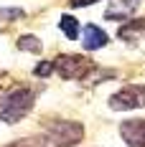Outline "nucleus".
<instances>
[{"mask_svg": "<svg viewBox=\"0 0 145 147\" xmlns=\"http://www.w3.org/2000/svg\"><path fill=\"white\" fill-rule=\"evenodd\" d=\"M36 104V94L28 86H13L0 96V122L18 124L23 117H28Z\"/></svg>", "mask_w": 145, "mask_h": 147, "instance_id": "1", "label": "nucleus"}, {"mask_svg": "<svg viewBox=\"0 0 145 147\" xmlns=\"http://www.w3.org/2000/svg\"><path fill=\"white\" fill-rule=\"evenodd\" d=\"M56 63V74L64 81H79V79H87L89 71L94 69V61L87 59L84 53H61L54 59Z\"/></svg>", "mask_w": 145, "mask_h": 147, "instance_id": "2", "label": "nucleus"}, {"mask_svg": "<svg viewBox=\"0 0 145 147\" xmlns=\"http://www.w3.org/2000/svg\"><path fill=\"white\" fill-rule=\"evenodd\" d=\"M107 107L112 112H132L145 107V84H127L117 89L115 94L107 99Z\"/></svg>", "mask_w": 145, "mask_h": 147, "instance_id": "3", "label": "nucleus"}, {"mask_svg": "<svg viewBox=\"0 0 145 147\" xmlns=\"http://www.w3.org/2000/svg\"><path fill=\"white\" fill-rule=\"evenodd\" d=\"M44 129L69 147H76L84 140V132H87L84 124L74 122V119H48V122H44Z\"/></svg>", "mask_w": 145, "mask_h": 147, "instance_id": "4", "label": "nucleus"}, {"mask_svg": "<svg viewBox=\"0 0 145 147\" xmlns=\"http://www.w3.org/2000/svg\"><path fill=\"white\" fill-rule=\"evenodd\" d=\"M120 137L127 147H145V119H125L120 124Z\"/></svg>", "mask_w": 145, "mask_h": 147, "instance_id": "5", "label": "nucleus"}, {"mask_svg": "<svg viewBox=\"0 0 145 147\" xmlns=\"http://www.w3.org/2000/svg\"><path fill=\"white\" fill-rule=\"evenodd\" d=\"M82 46H84V51H99L104 46L110 43V36L104 33V28L99 26H94V23H87L84 28H82Z\"/></svg>", "mask_w": 145, "mask_h": 147, "instance_id": "6", "label": "nucleus"}, {"mask_svg": "<svg viewBox=\"0 0 145 147\" xmlns=\"http://www.w3.org/2000/svg\"><path fill=\"white\" fill-rule=\"evenodd\" d=\"M140 0H110V5L104 8V20H125L138 10Z\"/></svg>", "mask_w": 145, "mask_h": 147, "instance_id": "7", "label": "nucleus"}, {"mask_svg": "<svg viewBox=\"0 0 145 147\" xmlns=\"http://www.w3.org/2000/svg\"><path fill=\"white\" fill-rule=\"evenodd\" d=\"M117 38L127 41V43H135V41L145 38V18H127L117 28Z\"/></svg>", "mask_w": 145, "mask_h": 147, "instance_id": "8", "label": "nucleus"}, {"mask_svg": "<svg viewBox=\"0 0 145 147\" xmlns=\"http://www.w3.org/2000/svg\"><path fill=\"white\" fill-rule=\"evenodd\" d=\"M59 28H61V33H64L69 41H79V36H82V26H79V20H76L71 13H64V15H61Z\"/></svg>", "mask_w": 145, "mask_h": 147, "instance_id": "9", "label": "nucleus"}, {"mask_svg": "<svg viewBox=\"0 0 145 147\" xmlns=\"http://www.w3.org/2000/svg\"><path fill=\"white\" fill-rule=\"evenodd\" d=\"M15 46H18L20 51H26V53H41V51H44L41 38H38V36H33V33H23V36H18Z\"/></svg>", "mask_w": 145, "mask_h": 147, "instance_id": "10", "label": "nucleus"}, {"mask_svg": "<svg viewBox=\"0 0 145 147\" xmlns=\"http://www.w3.org/2000/svg\"><path fill=\"white\" fill-rule=\"evenodd\" d=\"M20 18H26V10L18 8V5H5V8H0V23H15V20H20Z\"/></svg>", "mask_w": 145, "mask_h": 147, "instance_id": "11", "label": "nucleus"}, {"mask_svg": "<svg viewBox=\"0 0 145 147\" xmlns=\"http://www.w3.org/2000/svg\"><path fill=\"white\" fill-rule=\"evenodd\" d=\"M54 71H56V63H54V61H38V63L33 66V74H36L38 79H48Z\"/></svg>", "mask_w": 145, "mask_h": 147, "instance_id": "12", "label": "nucleus"}, {"mask_svg": "<svg viewBox=\"0 0 145 147\" xmlns=\"http://www.w3.org/2000/svg\"><path fill=\"white\" fill-rule=\"evenodd\" d=\"M5 147H38V137H26V140H15Z\"/></svg>", "mask_w": 145, "mask_h": 147, "instance_id": "13", "label": "nucleus"}, {"mask_svg": "<svg viewBox=\"0 0 145 147\" xmlns=\"http://www.w3.org/2000/svg\"><path fill=\"white\" fill-rule=\"evenodd\" d=\"M94 3H99V0H69V8H89Z\"/></svg>", "mask_w": 145, "mask_h": 147, "instance_id": "14", "label": "nucleus"}, {"mask_svg": "<svg viewBox=\"0 0 145 147\" xmlns=\"http://www.w3.org/2000/svg\"><path fill=\"white\" fill-rule=\"evenodd\" d=\"M0 91H3V86H0Z\"/></svg>", "mask_w": 145, "mask_h": 147, "instance_id": "15", "label": "nucleus"}]
</instances>
